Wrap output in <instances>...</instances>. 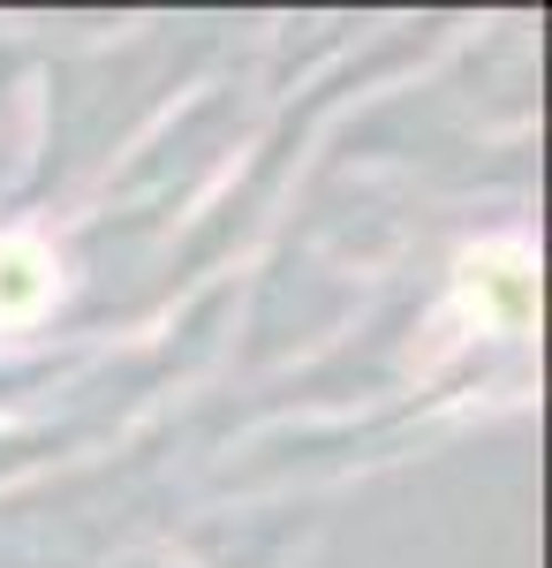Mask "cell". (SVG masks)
<instances>
[{
	"mask_svg": "<svg viewBox=\"0 0 552 568\" xmlns=\"http://www.w3.org/2000/svg\"><path fill=\"white\" fill-rule=\"evenodd\" d=\"M462 296H469V311H477V326L514 334V326L530 318V304H538V288H530V258H522L514 243L477 251V258L462 265Z\"/></svg>",
	"mask_w": 552,
	"mask_h": 568,
	"instance_id": "6da1fadb",
	"label": "cell"
},
{
	"mask_svg": "<svg viewBox=\"0 0 552 568\" xmlns=\"http://www.w3.org/2000/svg\"><path fill=\"white\" fill-rule=\"evenodd\" d=\"M45 304H53V258L31 235H8L0 243V326H31Z\"/></svg>",
	"mask_w": 552,
	"mask_h": 568,
	"instance_id": "7a4b0ae2",
	"label": "cell"
}]
</instances>
